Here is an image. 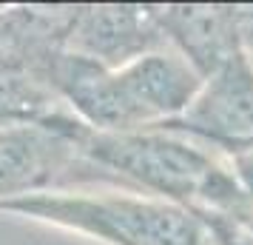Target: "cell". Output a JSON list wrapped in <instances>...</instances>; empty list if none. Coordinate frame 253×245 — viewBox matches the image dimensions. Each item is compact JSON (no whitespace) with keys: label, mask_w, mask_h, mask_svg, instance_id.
<instances>
[{"label":"cell","mask_w":253,"mask_h":245,"mask_svg":"<svg viewBox=\"0 0 253 245\" xmlns=\"http://www.w3.org/2000/svg\"><path fill=\"white\" fill-rule=\"evenodd\" d=\"M40 71L71 114L103 134L162 129L191 105L202 86V77L171 46L123 69H105L60 46L43 57Z\"/></svg>","instance_id":"1"},{"label":"cell","mask_w":253,"mask_h":245,"mask_svg":"<svg viewBox=\"0 0 253 245\" xmlns=\"http://www.w3.org/2000/svg\"><path fill=\"white\" fill-rule=\"evenodd\" d=\"M0 214L43 222L100 245H199L202 225L171 202L128 188H66L3 199Z\"/></svg>","instance_id":"2"},{"label":"cell","mask_w":253,"mask_h":245,"mask_svg":"<svg viewBox=\"0 0 253 245\" xmlns=\"http://www.w3.org/2000/svg\"><path fill=\"white\" fill-rule=\"evenodd\" d=\"M88 129L74 114L48 126H20L0 131V202L40 191L66 188H123L80 151Z\"/></svg>","instance_id":"3"},{"label":"cell","mask_w":253,"mask_h":245,"mask_svg":"<svg viewBox=\"0 0 253 245\" xmlns=\"http://www.w3.org/2000/svg\"><path fill=\"white\" fill-rule=\"evenodd\" d=\"M162 129L205 143L225 157L253 148V57L239 51L225 60L202 80L191 105Z\"/></svg>","instance_id":"4"},{"label":"cell","mask_w":253,"mask_h":245,"mask_svg":"<svg viewBox=\"0 0 253 245\" xmlns=\"http://www.w3.org/2000/svg\"><path fill=\"white\" fill-rule=\"evenodd\" d=\"M168 40L145 3H91L74 6L63 49L105 69H123L142 54L165 49Z\"/></svg>","instance_id":"5"},{"label":"cell","mask_w":253,"mask_h":245,"mask_svg":"<svg viewBox=\"0 0 253 245\" xmlns=\"http://www.w3.org/2000/svg\"><path fill=\"white\" fill-rule=\"evenodd\" d=\"M154 17L173 51L205 80L208 74L245 51L236 29V6L230 3H151ZM248 54V51H245Z\"/></svg>","instance_id":"6"},{"label":"cell","mask_w":253,"mask_h":245,"mask_svg":"<svg viewBox=\"0 0 253 245\" xmlns=\"http://www.w3.org/2000/svg\"><path fill=\"white\" fill-rule=\"evenodd\" d=\"M43 57H0V131L48 126L57 117L71 114L63 100L48 89L40 71Z\"/></svg>","instance_id":"7"},{"label":"cell","mask_w":253,"mask_h":245,"mask_svg":"<svg viewBox=\"0 0 253 245\" xmlns=\"http://www.w3.org/2000/svg\"><path fill=\"white\" fill-rule=\"evenodd\" d=\"M199 245H230V243H225V240H219L216 234H211V231H205V228H202V237H199Z\"/></svg>","instance_id":"8"}]
</instances>
